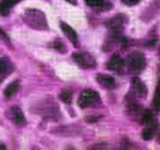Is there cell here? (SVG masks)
I'll list each match as a JSON object with an SVG mask.
<instances>
[{
	"instance_id": "1",
	"label": "cell",
	"mask_w": 160,
	"mask_h": 150,
	"mask_svg": "<svg viewBox=\"0 0 160 150\" xmlns=\"http://www.w3.org/2000/svg\"><path fill=\"white\" fill-rule=\"evenodd\" d=\"M146 67L145 56L140 52H133L128 57V70L132 73H139Z\"/></svg>"
},
{
	"instance_id": "2",
	"label": "cell",
	"mask_w": 160,
	"mask_h": 150,
	"mask_svg": "<svg viewBox=\"0 0 160 150\" xmlns=\"http://www.w3.org/2000/svg\"><path fill=\"white\" fill-rule=\"evenodd\" d=\"M100 97H99L98 92L93 90H85L81 92L79 99H78V105L82 108H87L89 106H92L99 101Z\"/></svg>"
},
{
	"instance_id": "3",
	"label": "cell",
	"mask_w": 160,
	"mask_h": 150,
	"mask_svg": "<svg viewBox=\"0 0 160 150\" xmlns=\"http://www.w3.org/2000/svg\"><path fill=\"white\" fill-rule=\"evenodd\" d=\"M73 59L77 62L79 66L83 67V68H92L96 66V60L90 54L87 53H75L72 55Z\"/></svg>"
},
{
	"instance_id": "4",
	"label": "cell",
	"mask_w": 160,
	"mask_h": 150,
	"mask_svg": "<svg viewBox=\"0 0 160 150\" xmlns=\"http://www.w3.org/2000/svg\"><path fill=\"white\" fill-rule=\"evenodd\" d=\"M157 129H158V122L153 121V119H151L150 122H148V125L145 127L144 132H142V138L145 139V140H149V139H151L153 136H155V134L157 132Z\"/></svg>"
},
{
	"instance_id": "5",
	"label": "cell",
	"mask_w": 160,
	"mask_h": 150,
	"mask_svg": "<svg viewBox=\"0 0 160 150\" xmlns=\"http://www.w3.org/2000/svg\"><path fill=\"white\" fill-rule=\"evenodd\" d=\"M60 29H62V31L64 32V34L66 35V38H68V40L70 41L71 43L77 44V42H78L77 33H76L75 30H73L70 25H68L67 23L62 22L60 23Z\"/></svg>"
},
{
	"instance_id": "6",
	"label": "cell",
	"mask_w": 160,
	"mask_h": 150,
	"mask_svg": "<svg viewBox=\"0 0 160 150\" xmlns=\"http://www.w3.org/2000/svg\"><path fill=\"white\" fill-rule=\"evenodd\" d=\"M124 60L120 57L118 55H114L111 57V59L108 62V68L114 71H121L122 68L124 67Z\"/></svg>"
},
{
	"instance_id": "7",
	"label": "cell",
	"mask_w": 160,
	"mask_h": 150,
	"mask_svg": "<svg viewBox=\"0 0 160 150\" xmlns=\"http://www.w3.org/2000/svg\"><path fill=\"white\" fill-rule=\"evenodd\" d=\"M132 86H133V89L135 91V93L140 98H144L146 97L147 94V88L142 81H140L138 78H134L132 80Z\"/></svg>"
},
{
	"instance_id": "8",
	"label": "cell",
	"mask_w": 160,
	"mask_h": 150,
	"mask_svg": "<svg viewBox=\"0 0 160 150\" xmlns=\"http://www.w3.org/2000/svg\"><path fill=\"white\" fill-rule=\"evenodd\" d=\"M21 0H1L0 2V16H8L13 6H16Z\"/></svg>"
},
{
	"instance_id": "9",
	"label": "cell",
	"mask_w": 160,
	"mask_h": 150,
	"mask_svg": "<svg viewBox=\"0 0 160 150\" xmlns=\"http://www.w3.org/2000/svg\"><path fill=\"white\" fill-rule=\"evenodd\" d=\"M97 80L104 88L112 89L115 87V79L109 75H98L97 76Z\"/></svg>"
},
{
	"instance_id": "10",
	"label": "cell",
	"mask_w": 160,
	"mask_h": 150,
	"mask_svg": "<svg viewBox=\"0 0 160 150\" xmlns=\"http://www.w3.org/2000/svg\"><path fill=\"white\" fill-rule=\"evenodd\" d=\"M12 69H13V67H12L11 62H10V60L8 58H0V75H2V78H5L9 73H11Z\"/></svg>"
},
{
	"instance_id": "11",
	"label": "cell",
	"mask_w": 160,
	"mask_h": 150,
	"mask_svg": "<svg viewBox=\"0 0 160 150\" xmlns=\"http://www.w3.org/2000/svg\"><path fill=\"white\" fill-rule=\"evenodd\" d=\"M11 112H12V118H13L14 123H16L17 125H20V126L25 125L27 121H25L24 114H23V112L18 108V106H14V108H12Z\"/></svg>"
},
{
	"instance_id": "12",
	"label": "cell",
	"mask_w": 160,
	"mask_h": 150,
	"mask_svg": "<svg viewBox=\"0 0 160 150\" xmlns=\"http://www.w3.org/2000/svg\"><path fill=\"white\" fill-rule=\"evenodd\" d=\"M19 89H20V84H19L18 80H16V81L11 82V83L5 89V95L7 98H11L12 95H14L18 92Z\"/></svg>"
},
{
	"instance_id": "13",
	"label": "cell",
	"mask_w": 160,
	"mask_h": 150,
	"mask_svg": "<svg viewBox=\"0 0 160 150\" xmlns=\"http://www.w3.org/2000/svg\"><path fill=\"white\" fill-rule=\"evenodd\" d=\"M59 98L62 102L68 104V103H70L71 100H72V93H71V91L68 90V89H65V90H62V92H60Z\"/></svg>"
},
{
	"instance_id": "14",
	"label": "cell",
	"mask_w": 160,
	"mask_h": 150,
	"mask_svg": "<svg viewBox=\"0 0 160 150\" xmlns=\"http://www.w3.org/2000/svg\"><path fill=\"white\" fill-rule=\"evenodd\" d=\"M118 18H120V16H118V17H115V18L111 19V20H110L109 22H108V25H109L110 29L115 30V29H120V28L122 27L123 21L120 20Z\"/></svg>"
},
{
	"instance_id": "15",
	"label": "cell",
	"mask_w": 160,
	"mask_h": 150,
	"mask_svg": "<svg viewBox=\"0 0 160 150\" xmlns=\"http://www.w3.org/2000/svg\"><path fill=\"white\" fill-rule=\"evenodd\" d=\"M153 102H155V104L158 108H160V79H159V82H158L157 90H156L155 98H153Z\"/></svg>"
},
{
	"instance_id": "16",
	"label": "cell",
	"mask_w": 160,
	"mask_h": 150,
	"mask_svg": "<svg viewBox=\"0 0 160 150\" xmlns=\"http://www.w3.org/2000/svg\"><path fill=\"white\" fill-rule=\"evenodd\" d=\"M85 1L91 7H100L103 5V0H85Z\"/></svg>"
},
{
	"instance_id": "17",
	"label": "cell",
	"mask_w": 160,
	"mask_h": 150,
	"mask_svg": "<svg viewBox=\"0 0 160 150\" xmlns=\"http://www.w3.org/2000/svg\"><path fill=\"white\" fill-rule=\"evenodd\" d=\"M151 119H152V114H151V112L150 111H146V112L144 113V115H142V121H144L145 123H148Z\"/></svg>"
},
{
	"instance_id": "18",
	"label": "cell",
	"mask_w": 160,
	"mask_h": 150,
	"mask_svg": "<svg viewBox=\"0 0 160 150\" xmlns=\"http://www.w3.org/2000/svg\"><path fill=\"white\" fill-rule=\"evenodd\" d=\"M122 2L126 6H134L139 2V0H122Z\"/></svg>"
},
{
	"instance_id": "19",
	"label": "cell",
	"mask_w": 160,
	"mask_h": 150,
	"mask_svg": "<svg viewBox=\"0 0 160 150\" xmlns=\"http://www.w3.org/2000/svg\"><path fill=\"white\" fill-rule=\"evenodd\" d=\"M67 1H69V2L72 3V5H76V3H77L76 2V0H67Z\"/></svg>"
},
{
	"instance_id": "20",
	"label": "cell",
	"mask_w": 160,
	"mask_h": 150,
	"mask_svg": "<svg viewBox=\"0 0 160 150\" xmlns=\"http://www.w3.org/2000/svg\"><path fill=\"white\" fill-rule=\"evenodd\" d=\"M0 149H6V147L3 145H0Z\"/></svg>"
},
{
	"instance_id": "21",
	"label": "cell",
	"mask_w": 160,
	"mask_h": 150,
	"mask_svg": "<svg viewBox=\"0 0 160 150\" xmlns=\"http://www.w3.org/2000/svg\"><path fill=\"white\" fill-rule=\"evenodd\" d=\"M158 141L160 142V134H159V136H158Z\"/></svg>"
},
{
	"instance_id": "22",
	"label": "cell",
	"mask_w": 160,
	"mask_h": 150,
	"mask_svg": "<svg viewBox=\"0 0 160 150\" xmlns=\"http://www.w3.org/2000/svg\"><path fill=\"white\" fill-rule=\"evenodd\" d=\"M159 52H160V48H159Z\"/></svg>"
}]
</instances>
